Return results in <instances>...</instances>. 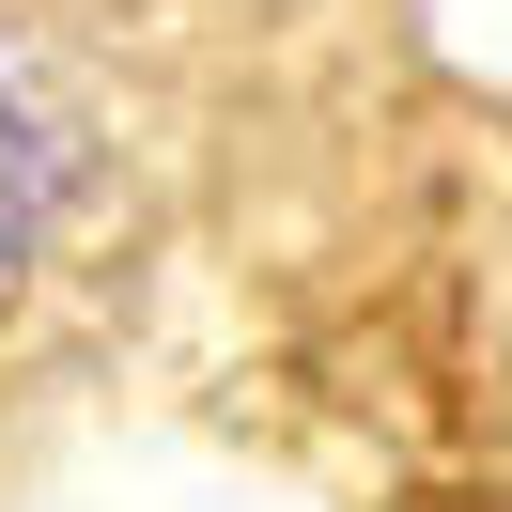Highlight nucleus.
Returning <instances> with one entry per match:
<instances>
[{
    "label": "nucleus",
    "mask_w": 512,
    "mask_h": 512,
    "mask_svg": "<svg viewBox=\"0 0 512 512\" xmlns=\"http://www.w3.org/2000/svg\"><path fill=\"white\" fill-rule=\"evenodd\" d=\"M78 171H94V140H78V94H63V78H47L16 32H0V311L32 295V264H47V249H63Z\"/></svg>",
    "instance_id": "obj_1"
}]
</instances>
